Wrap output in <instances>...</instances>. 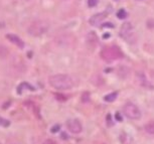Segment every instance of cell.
<instances>
[{
    "label": "cell",
    "mask_w": 154,
    "mask_h": 144,
    "mask_svg": "<svg viewBox=\"0 0 154 144\" xmlns=\"http://www.w3.org/2000/svg\"><path fill=\"white\" fill-rule=\"evenodd\" d=\"M48 83L53 88L57 90H63V91L72 89L74 86V81L72 78L65 74L50 76L48 78Z\"/></svg>",
    "instance_id": "6da1fadb"
},
{
    "label": "cell",
    "mask_w": 154,
    "mask_h": 144,
    "mask_svg": "<svg viewBox=\"0 0 154 144\" xmlns=\"http://www.w3.org/2000/svg\"><path fill=\"white\" fill-rule=\"evenodd\" d=\"M47 30H48V23L45 20H40V19L32 21V22L29 24L27 28L28 33L32 36H40L45 35Z\"/></svg>",
    "instance_id": "7a4b0ae2"
},
{
    "label": "cell",
    "mask_w": 154,
    "mask_h": 144,
    "mask_svg": "<svg viewBox=\"0 0 154 144\" xmlns=\"http://www.w3.org/2000/svg\"><path fill=\"white\" fill-rule=\"evenodd\" d=\"M101 58L106 62H113L123 58V53L117 46H107L101 52Z\"/></svg>",
    "instance_id": "3957f363"
},
{
    "label": "cell",
    "mask_w": 154,
    "mask_h": 144,
    "mask_svg": "<svg viewBox=\"0 0 154 144\" xmlns=\"http://www.w3.org/2000/svg\"><path fill=\"white\" fill-rule=\"evenodd\" d=\"M123 113L127 118L131 120H137L141 117V112L138 107L133 103H126L123 107Z\"/></svg>",
    "instance_id": "277c9868"
},
{
    "label": "cell",
    "mask_w": 154,
    "mask_h": 144,
    "mask_svg": "<svg viewBox=\"0 0 154 144\" xmlns=\"http://www.w3.org/2000/svg\"><path fill=\"white\" fill-rule=\"evenodd\" d=\"M67 127L68 129V131H71L74 134H79L82 132L83 130V126L82 123L78 120V119H72V120H68L67 122Z\"/></svg>",
    "instance_id": "5b68a950"
},
{
    "label": "cell",
    "mask_w": 154,
    "mask_h": 144,
    "mask_svg": "<svg viewBox=\"0 0 154 144\" xmlns=\"http://www.w3.org/2000/svg\"><path fill=\"white\" fill-rule=\"evenodd\" d=\"M133 26L130 22H125L123 23L121 27V30H120V35L121 37H123L124 40H130V37L133 35Z\"/></svg>",
    "instance_id": "8992f818"
},
{
    "label": "cell",
    "mask_w": 154,
    "mask_h": 144,
    "mask_svg": "<svg viewBox=\"0 0 154 144\" xmlns=\"http://www.w3.org/2000/svg\"><path fill=\"white\" fill-rule=\"evenodd\" d=\"M107 17V14L106 13H103V12H100V13H97L95 14V15H93L91 18H90L89 20V23L91 24V25H98V24H100L102 22L103 20H104L105 18Z\"/></svg>",
    "instance_id": "52a82bcc"
},
{
    "label": "cell",
    "mask_w": 154,
    "mask_h": 144,
    "mask_svg": "<svg viewBox=\"0 0 154 144\" xmlns=\"http://www.w3.org/2000/svg\"><path fill=\"white\" fill-rule=\"evenodd\" d=\"M6 37L11 43H14L17 48H24V42L22 41V40L19 38L17 35H7Z\"/></svg>",
    "instance_id": "ba28073f"
},
{
    "label": "cell",
    "mask_w": 154,
    "mask_h": 144,
    "mask_svg": "<svg viewBox=\"0 0 154 144\" xmlns=\"http://www.w3.org/2000/svg\"><path fill=\"white\" fill-rule=\"evenodd\" d=\"M144 130L150 135H154V121H151L146 124L145 127H144Z\"/></svg>",
    "instance_id": "9c48e42d"
},
{
    "label": "cell",
    "mask_w": 154,
    "mask_h": 144,
    "mask_svg": "<svg viewBox=\"0 0 154 144\" xmlns=\"http://www.w3.org/2000/svg\"><path fill=\"white\" fill-rule=\"evenodd\" d=\"M9 55V50L6 46L0 45V58H6Z\"/></svg>",
    "instance_id": "30bf717a"
},
{
    "label": "cell",
    "mask_w": 154,
    "mask_h": 144,
    "mask_svg": "<svg viewBox=\"0 0 154 144\" xmlns=\"http://www.w3.org/2000/svg\"><path fill=\"white\" fill-rule=\"evenodd\" d=\"M117 96H118V94H117L116 92H114V93H111V94L106 95V96H105V98H104V100L106 102H113V101H115V100H116Z\"/></svg>",
    "instance_id": "8fae6325"
},
{
    "label": "cell",
    "mask_w": 154,
    "mask_h": 144,
    "mask_svg": "<svg viewBox=\"0 0 154 144\" xmlns=\"http://www.w3.org/2000/svg\"><path fill=\"white\" fill-rule=\"evenodd\" d=\"M87 40H89V42H94L96 43L97 40H98V37H97V35L95 32H93V31H90L89 35L87 36Z\"/></svg>",
    "instance_id": "7c38bea8"
},
{
    "label": "cell",
    "mask_w": 154,
    "mask_h": 144,
    "mask_svg": "<svg viewBox=\"0 0 154 144\" xmlns=\"http://www.w3.org/2000/svg\"><path fill=\"white\" fill-rule=\"evenodd\" d=\"M117 17L119 19H124L127 17V12L125 11V9H120V10L117 12Z\"/></svg>",
    "instance_id": "4fadbf2b"
},
{
    "label": "cell",
    "mask_w": 154,
    "mask_h": 144,
    "mask_svg": "<svg viewBox=\"0 0 154 144\" xmlns=\"http://www.w3.org/2000/svg\"><path fill=\"white\" fill-rule=\"evenodd\" d=\"M9 121L8 120H6V119H4V118H2V117H0V126H2V127H7V126H9Z\"/></svg>",
    "instance_id": "5bb4252c"
},
{
    "label": "cell",
    "mask_w": 154,
    "mask_h": 144,
    "mask_svg": "<svg viewBox=\"0 0 154 144\" xmlns=\"http://www.w3.org/2000/svg\"><path fill=\"white\" fill-rule=\"evenodd\" d=\"M98 4V0H88V6L95 7Z\"/></svg>",
    "instance_id": "9a60e30c"
},
{
    "label": "cell",
    "mask_w": 154,
    "mask_h": 144,
    "mask_svg": "<svg viewBox=\"0 0 154 144\" xmlns=\"http://www.w3.org/2000/svg\"><path fill=\"white\" fill-rule=\"evenodd\" d=\"M43 144H58V143L55 140H53V139H46L45 142H43Z\"/></svg>",
    "instance_id": "2e32d148"
},
{
    "label": "cell",
    "mask_w": 154,
    "mask_h": 144,
    "mask_svg": "<svg viewBox=\"0 0 154 144\" xmlns=\"http://www.w3.org/2000/svg\"><path fill=\"white\" fill-rule=\"evenodd\" d=\"M58 130H60V126H58V125H55V126H53V128H51L50 131H51L53 133H57Z\"/></svg>",
    "instance_id": "e0dca14e"
},
{
    "label": "cell",
    "mask_w": 154,
    "mask_h": 144,
    "mask_svg": "<svg viewBox=\"0 0 154 144\" xmlns=\"http://www.w3.org/2000/svg\"><path fill=\"white\" fill-rule=\"evenodd\" d=\"M116 119H117V121H120V122H121V121H122L121 114H120V113H116Z\"/></svg>",
    "instance_id": "ac0fdd59"
},
{
    "label": "cell",
    "mask_w": 154,
    "mask_h": 144,
    "mask_svg": "<svg viewBox=\"0 0 154 144\" xmlns=\"http://www.w3.org/2000/svg\"><path fill=\"white\" fill-rule=\"evenodd\" d=\"M103 27H114V25L112 23H105Z\"/></svg>",
    "instance_id": "d6986e66"
},
{
    "label": "cell",
    "mask_w": 154,
    "mask_h": 144,
    "mask_svg": "<svg viewBox=\"0 0 154 144\" xmlns=\"http://www.w3.org/2000/svg\"><path fill=\"white\" fill-rule=\"evenodd\" d=\"M62 138H63V139H67V134L63 133V134H62Z\"/></svg>",
    "instance_id": "ffe728a7"
},
{
    "label": "cell",
    "mask_w": 154,
    "mask_h": 144,
    "mask_svg": "<svg viewBox=\"0 0 154 144\" xmlns=\"http://www.w3.org/2000/svg\"><path fill=\"white\" fill-rule=\"evenodd\" d=\"M26 1H28V0H26Z\"/></svg>",
    "instance_id": "44dd1931"
}]
</instances>
